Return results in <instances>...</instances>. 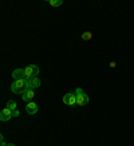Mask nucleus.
<instances>
[{"label":"nucleus","instance_id":"nucleus-7","mask_svg":"<svg viewBox=\"0 0 134 146\" xmlns=\"http://www.w3.org/2000/svg\"><path fill=\"white\" fill-rule=\"evenodd\" d=\"M12 78L15 80L27 79V78H26V70H24V68H16V70L12 72Z\"/></svg>","mask_w":134,"mask_h":146},{"label":"nucleus","instance_id":"nucleus-15","mask_svg":"<svg viewBox=\"0 0 134 146\" xmlns=\"http://www.w3.org/2000/svg\"><path fill=\"white\" fill-rule=\"evenodd\" d=\"M7 146H15L13 143H7Z\"/></svg>","mask_w":134,"mask_h":146},{"label":"nucleus","instance_id":"nucleus-13","mask_svg":"<svg viewBox=\"0 0 134 146\" xmlns=\"http://www.w3.org/2000/svg\"><path fill=\"white\" fill-rule=\"evenodd\" d=\"M19 114H20V113H19V110H13L12 111V117H19Z\"/></svg>","mask_w":134,"mask_h":146},{"label":"nucleus","instance_id":"nucleus-3","mask_svg":"<svg viewBox=\"0 0 134 146\" xmlns=\"http://www.w3.org/2000/svg\"><path fill=\"white\" fill-rule=\"evenodd\" d=\"M74 93H75V95H76V105H79V106H86V105L89 103V97L83 93L82 89H76Z\"/></svg>","mask_w":134,"mask_h":146},{"label":"nucleus","instance_id":"nucleus-8","mask_svg":"<svg viewBox=\"0 0 134 146\" xmlns=\"http://www.w3.org/2000/svg\"><path fill=\"white\" fill-rule=\"evenodd\" d=\"M26 111H27V114H36L38 113V105H36L35 102H28L26 105Z\"/></svg>","mask_w":134,"mask_h":146},{"label":"nucleus","instance_id":"nucleus-12","mask_svg":"<svg viewBox=\"0 0 134 146\" xmlns=\"http://www.w3.org/2000/svg\"><path fill=\"white\" fill-rule=\"evenodd\" d=\"M50 3V5H51V7H59V5H62V0H50L48 1Z\"/></svg>","mask_w":134,"mask_h":146},{"label":"nucleus","instance_id":"nucleus-6","mask_svg":"<svg viewBox=\"0 0 134 146\" xmlns=\"http://www.w3.org/2000/svg\"><path fill=\"white\" fill-rule=\"evenodd\" d=\"M35 95H36L35 90L27 89L26 91H24V94L22 95V98H23V101H24V102H32V99L35 98Z\"/></svg>","mask_w":134,"mask_h":146},{"label":"nucleus","instance_id":"nucleus-4","mask_svg":"<svg viewBox=\"0 0 134 146\" xmlns=\"http://www.w3.org/2000/svg\"><path fill=\"white\" fill-rule=\"evenodd\" d=\"M63 103H66L67 106H74L76 105V95L75 93H68L63 97Z\"/></svg>","mask_w":134,"mask_h":146},{"label":"nucleus","instance_id":"nucleus-9","mask_svg":"<svg viewBox=\"0 0 134 146\" xmlns=\"http://www.w3.org/2000/svg\"><path fill=\"white\" fill-rule=\"evenodd\" d=\"M40 84H42V80L39 78H32V79L28 80V89L35 90L38 87H40Z\"/></svg>","mask_w":134,"mask_h":146},{"label":"nucleus","instance_id":"nucleus-14","mask_svg":"<svg viewBox=\"0 0 134 146\" xmlns=\"http://www.w3.org/2000/svg\"><path fill=\"white\" fill-rule=\"evenodd\" d=\"M115 66H117L115 62H111V63H110V67H115Z\"/></svg>","mask_w":134,"mask_h":146},{"label":"nucleus","instance_id":"nucleus-2","mask_svg":"<svg viewBox=\"0 0 134 146\" xmlns=\"http://www.w3.org/2000/svg\"><path fill=\"white\" fill-rule=\"evenodd\" d=\"M24 70H26V78H27V80L32 79V78H38V74L40 72L39 67L35 66V64H28Z\"/></svg>","mask_w":134,"mask_h":146},{"label":"nucleus","instance_id":"nucleus-1","mask_svg":"<svg viewBox=\"0 0 134 146\" xmlns=\"http://www.w3.org/2000/svg\"><path fill=\"white\" fill-rule=\"evenodd\" d=\"M28 89V80L27 79H20V80H15L11 84V91L13 94H24V91Z\"/></svg>","mask_w":134,"mask_h":146},{"label":"nucleus","instance_id":"nucleus-10","mask_svg":"<svg viewBox=\"0 0 134 146\" xmlns=\"http://www.w3.org/2000/svg\"><path fill=\"white\" fill-rule=\"evenodd\" d=\"M7 107H8L9 110H16V107H18V105H16V102L13 101V99H9L8 103H7Z\"/></svg>","mask_w":134,"mask_h":146},{"label":"nucleus","instance_id":"nucleus-5","mask_svg":"<svg viewBox=\"0 0 134 146\" xmlns=\"http://www.w3.org/2000/svg\"><path fill=\"white\" fill-rule=\"evenodd\" d=\"M11 118H12V110H9L8 107L3 109L1 113H0V121L1 122H8Z\"/></svg>","mask_w":134,"mask_h":146},{"label":"nucleus","instance_id":"nucleus-11","mask_svg":"<svg viewBox=\"0 0 134 146\" xmlns=\"http://www.w3.org/2000/svg\"><path fill=\"white\" fill-rule=\"evenodd\" d=\"M91 38H93V34H91L90 31H86V32H83V34H82V39L86 40V42H87V40H90Z\"/></svg>","mask_w":134,"mask_h":146}]
</instances>
